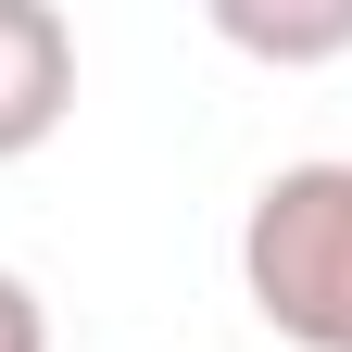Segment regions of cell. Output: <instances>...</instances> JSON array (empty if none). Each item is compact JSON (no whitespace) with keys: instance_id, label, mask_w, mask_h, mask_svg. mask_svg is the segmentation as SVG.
Returning <instances> with one entry per match:
<instances>
[{"instance_id":"277c9868","label":"cell","mask_w":352,"mask_h":352,"mask_svg":"<svg viewBox=\"0 0 352 352\" xmlns=\"http://www.w3.org/2000/svg\"><path fill=\"white\" fill-rule=\"evenodd\" d=\"M0 352H51V315H38V289L0 264Z\"/></svg>"},{"instance_id":"3957f363","label":"cell","mask_w":352,"mask_h":352,"mask_svg":"<svg viewBox=\"0 0 352 352\" xmlns=\"http://www.w3.org/2000/svg\"><path fill=\"white\" fill-rule=\"evenodd\" d=\"M214 38L252 63H327L352 51V0H327V13H264V0H214Z\"/></svg>"},{"instance_id":"7a4b0ae2","label":"cell","mask_w":352,"mask_h":352,"mask_svg":"<svg viewBox=\"0 0 352 352\" xmlns=\"http://www.w3.org/2000/svg\"><path fill=\"white\" fill-rule=\"evenodd\" d=\"M76 113V25L51 0H0V164H25Z\"/></svg>"},{"instance_id":"6da1fadb","label":"cell","mask_w":352,"mask_h":352,"mask_svg":"<svg viewBox=\"0 0 352 352\" xmlns=\"http://www.w3.org/2000/svg\"><path fill=\"white\" fill-rule=\"evenodd\" d=\"M239 289L289 352H352V164H277L252 189Z\"/></svg>"}]
</instances>
